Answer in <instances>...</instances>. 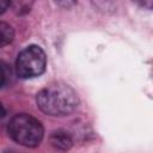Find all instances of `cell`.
I'll list each match as a JSON object with an SVG mask.
<instances>
[{
    "label": "cell",
    "instance_id": "obj_8",
    "mask_svg": "<svg viewBox=\"0 0 153 153\" xmlns=\"http://www.w3.org/2000/svg\"><path fill=\"white\" fill-rule=\"evenodd\" d=\"M5 115H6V110H5L4 105H2V103L0 102V120H1V118H4V117H5Z\"/></svg>",
    "mask_w": 153,
    "mask_h": 153
},
{
    "label": "cell",
    "instance_id": "obj_6",
    "mask_svg": "<svg viewBox=\"0 0 153 153\" xmlns=\"http://www.w3.org/2000/svg\"><path fill=\"white\" fill-rule=\"evenodd\" d=\"M6 82V72H5V68L0 65V88L5 85Z\"/></svg>",
    "mask_w": 153,
    "mask_h": 153
},
{
    "label": "cell",
    "instance_id": "obj_5",
    "mask_svg": "<svg viewBox=\"0 0 153 153\" xmlns=\"http://www.w3.org/2000/svg\"><path fill=\"white\" fill-rule=\"evenodd\" d=\"M14 38V30L13 27L5 23L0 22V48L10 44Z\"/></svg>",
    "mask_w": 153,
    "mask_h": 153
},
{
    "label": "cell",
    "instance_id": "obj_3",
    "mask_svg": "<svg viewBox=\"0 0 153 153\" xmlns=\"http://www.w3.org/2000/svg\"><path fill=\"white\" fill-rule=\"evenodd\" d=\"M47 66V57L43 49L38 45H29L23 49L16 61V71L18 76L23 79L41 75Z\"/></svg>",
    "mask_w": 153,
    "mask_h": 153
},
{
    "label": "cell",
    "instance_id": "obj_4",
    "mask_svg": "<svg viewBox=\"0 0 153 153\" xmlns=\"http://www.w3.org/2000/svg\"><path fill=\"white\" fill-rule=\"evenodd\" d=\"M50 143L53 147H55L57 149H68L73 142H72V139L68 135V133L57 130L50 135Z\"/></svg>",
    "mask_w": 153,
    "mask_h": 153
},
{
    "label": "cell",
    "instance_id": "obj_1",
    "mask_svg": "<svg viewBox=\"0 0 153 153\" xmlns=\"http://www.w3.org/2000/svg\"><path fill=\"white\" fill-rule=\"evenodd\" d=\"M36 103L39 110L47 115L66 116L76 109L79 98L71 86L62 82H55L45 86L38 92Z\"/></svg>",
    "mask_w": 153,
    "mask_h": 153
},
{
    "label": "cell",
    "instance_id": "obj_7",
    "mask_svg": "<svg viewBox=\"0 0 153 153\" xmlns=\"http://www.w3.org/2000/svg\"><path fill=\"white\" fill-rule=\"evenodd\" d=\"M11 0H0V16L8 8Z\"/></svg>",
    "mask_w": 153,
    "mask_h": 153
},
{
    "label": "cell",
    "instance_id": "obj_2",
    "mask_svg": "<svg viewBox=\"0 0 153 153\" xmlns=\"http://www.w3.org/2000/svg\"><path fill=\"white\" fill-rule=\"evenodd\" d=\"M7 131L14 142L25 147L38 146L44 134L42 123L27 114H18L12 117Z\"/></svg>",
    "mask_w": 153,
    "mask_h": 153
}]
</instances>
